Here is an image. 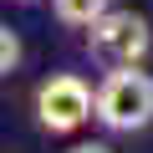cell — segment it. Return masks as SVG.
I'll use <instances>...</instances> for the list:
<instances>
[{
	"mask_svg": "<svg viewBox=\"0 0 153 153\" xmlns=\"http://www.w3.org/2000/svg\"><path fill=\"white\" fill-rule=\"evenodd\" d=\"M51 5V21L61 26V31H82V26H92L112 0H46Z\"/></svg>",
	"mask_w": 153,
	"mask_h": 153,
	"instance_id": "4",
	"label": "cell"
},
{
	"mask_svg": "<svg viewBox=\"0 0 153 153\" xmlns=\"http://www.w3.org/2000/svg\"><path fill=\"white\" fill-rule=\"evenodd\" d=\"M92 123L107 138H138L153 128V71L138 66H102L92 82Z\"/></svg>",
	"mask_w": 153,
	"mask_h": 153,
	"instance_id": "1",
	"label": "cell"
},
{
	"mask_svg": "<svg viewBox=\"0 0 153 153\" xmlns=\"http://www.w3.org/2000/svg\"><path fill=\"white\" fill-rule=\"evenodd\" d=\"M31 117L46 138H71L92 123V82L82 71H51L31 92Z\"/></svg>",
	"mask_w": 153,
	"mask_h": 153,
	"instance_id": "2",
	"label": "cell"
},
{
	"mask_svg": "<svg viewBox=\"0 0 153 153\" xmlns=\"http://www.w3.org/2000/svg\"><path fill=\"white\" fill-rule=\"evenodd\" d=\"M16 5H41V0H16Z\"/></svg>",
	"mask_w": 153,
	"mask_h": 153,
	"instance_id": "7",
	"label": "cell"
},
{
	"mask_svg": "<svg viewBox=\"0 0 153 153\" xmlns=\"http://www.w3.org/2000/svg\"><path fill=\"white\" fill-rule=\"evenodd\" d=\"M21 61H26V46H21V36L0 21V82H5V76H16L21 71Z\"/></svg>",
	"mask_w": 153,
	"mask_h": 153,
	"instance_id": "5",
	"label": "cell"
},
{
	"mask_svg": "<svg viewBox=\"0 0 153 153\" xmlns=\"http://www.w3.org/2000/svg\"><path fill=\"white\" fill-rule=\"evenodd\" d=\"M66 153H117V148H112L107 138H82V143H71Z\"/></svg>",
	"mask_w": 153,
	"mask_h": 153,
	"instance_id": "6",
	"label": "cell"
},
{
	"mask_svg": "<svg viewBox=\"0 0 153 153\" xmlns=\"http://www.w3.org/2000/svg\"><path fill=\"white\" fill-rule=\"evenodd\" d=\"M82 51H87V61H97V66H138V61H148V51H153V26H148L138 10L107 5L92 26H82Z\"/></svg>",
	"mask_w": 153,
	"mask_h": 153,
	"instance_id": "3",
	"label": "cell"
}]
</instances>
